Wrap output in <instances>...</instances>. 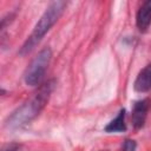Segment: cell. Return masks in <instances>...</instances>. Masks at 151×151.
I'll use <instances>...</instances> for the list:
<instances>
[{
    "mask_svg": "<svg viewBox=\"0 0 151 151\" xmlns=\"http://www.w3.org/2000/svg\"><path fill=\"white\" fill-rule=\"evenodd\" d=\"M54 86V79H51L47 83L42 84L28 100H26L21 106L13 111L11 116H8L5 122V126L8 129H18L31 123L35 117L40 114V112L46 106Z\"/></svg>",
    "mask_w": 151,
    "mask_h": 151,
    "instance_id": "6da1fadb",
    "label": "cell"
},
{
    "mask_svg": "<svg viewBox=\"0 0 151 151\" xmlns=\"http://www.w3.org/2000/svg\"><path fill=\"white\" fill-rule=\"evenodd\" d=\"M65 7H66V2L60 1V0L53 1L48 5V7L44 12V14L40 17L38 22L35 24L31 35L27 38V40L22 45V47L20 50V54L24 55V54L29 53L40 42V40L45 37V34L52 28V26L61 17V14L64 13Z\"/></svg>",
    "mask_w": 151,
    "mask_h": 151,
    "instance_id": "7a4b0ae2",
    "label": "cell"
},
{
    "mask_svg": "<svg viewBox=\"0 0 151 151\" xmlns=\"http://www.w3.org/2000/svg\"><path fill=\"white\" fill-rule=\"evenodd\" d=\"M52 59V51L50 47H45L42 48L31 61V64L27 66L25 74H24V79L25 83L29 86H37L39 84H41L46 70L51 63Z\"/></svg>",
    "mask_w": 151,
    "mask_h": 151,
    "instance_id": "3957f363",
    "label": "cell"
},
{
    "mask_svg": "<svg viewBox=\"0 0 151 151\" xmlns=\"http://www.w3.org/2000/svg\"><path fill=\"white\" fill-rule=\"evenodd\" d=\"M150 105H151V101H150L149 98L137 100L133 104L131 120H132V125H133V127L136 130L142 129L144 126L145 120H146V116H147V112H149V109H150Z\"/></svg>",
    "mask_w": 151,
    "mask_h": 151,
    "instance_id": "277c9868",
    "label": "cell"
},
{
    "mask_svg": "<svg viewBox=\"0 0 151 151\" xmlns=\"http://www.w3.org/2000/svg\"><path fill=\"white\" fill-rule=\"evenodd\" d=\"M136 24L140 32H145L151 24V0L143 2L136 15Z\"/></svg>",
    "mask_w": 151,
    "mask_h": 151,
    "instance_id": "5b68a950",
    "label": "cell"
},
{
    "mask_svg": "<svg viewBox=\"0 0 151 151\" xmlns=\"http://www.w3.org/2000/svg\"><path fill=\"white\" fill-rule=\"evenodd\" d=\"M134 90L137 92H147L151 90V64L144 67L134 80Z\"/></svg>",
    "mask_w": 151,
    "mask_h": 151,
    "instance_id": "8992f818",
    "label": "cell"
},
{
    "mask_svg": "<svg viewBox=\"0 0 151 151\" xmlns=\"http://www.w3.org/2000/svg\"><path fill=\"white\" fill-rule=\"evenodd\" d=\"M105 131L109 133L112 132H124L126 131V124H125V110L122 109L117 117L114 119H112L106 126H105Z\"/></svg>",
    "mask_w": 151,
    "mask_h": 151,
    "instance_id": "52a82bcc",
    "label": "cell"
},
{
    "mask_svg": "<svg viewBox=\"0 0 151 151\" xmlns=\"http://www.w3.org/2000/svg\"><path fill=\"white\" fill-rule=\"evenodd\" d=\"M137 144L134 140L132 139H125L123 146H122V151H136Z\"/></svg>",
    "mask_w": 151,
    "mask_h": 151,
    "instance_id": "ba28073f",
    "label": "cell"
},
{
    "mask_svg": "<svg viewBox=\"0 0 151 151\" xmlns=\"http://www.w3.org/2000/svg\"><path fill=\"white\" fill-rule=\"evenodd\" d=\"M19 149V145L18 144H8V145H6L4 149H2V151H17Z\"/></svg>",
    "mask_w": 151,
    "mask_h": 151,
    "instance_id": "9c48e42d",
    "label": "cell"
}]
</instances>
